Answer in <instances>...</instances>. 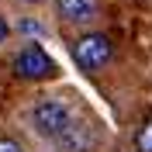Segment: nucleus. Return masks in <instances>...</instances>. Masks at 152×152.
<instances>
[{
	"instance_id": "obj_9",
	"label": "nucleus",
	"mask_w": 152,
	"mask_h": 152,
	"mask_svg": "<svg viewBox=\"0 0 152 152\" xmlns=\"http://www.w3.org/2000/svg\"><path fill=\"white\" fill-rule=\"evenodd\" d=\"M7 35H10V28H7V21L0 18V45H4V42H7Z\"/></svg>"
},
{
	"instance_id": "obj_1",
	"label": "nucleus",
	"mask_w": 152,
	"mask_h": 152,
	"mask_svg": "<svg viewBox=\"0 0 152 152\" xmlns=\"http://www.w3.org/2000/svg\"><path fill=\"white\" fill-rule=\"evenodd\" d=\"M73 59H76V66L83 69V73H100V69L114 59V42L104 31H90V35L76 38Z\"/></svg>"
},
{
	"instance_id": "obj_10",
	"label": "nucleus",
	"mask_w": 152,
	"mask_h": 152,
	"mask_svg": "<svg viewBox=\"0 0 152 152\" xmlns=\"http://www.w3.org/2000/svg\"><path fill=\"white\" fill-rule=\"evenodd\" d=\"M21 4H42V0H21Z\"/></svg>"
},
{
	"instance_id": "obj_5",
	"label": "nucleus",
	"mask_w": 152,
	"mask_h": 152,
	"mask_svg": "<svg viewBox=\"0 0 152 152\" xmlns=\"http://www.w3.org/2000/svg\"><path fill=\"white\" fill-rule=\"evenodd\" d=\"M56 10L66 24H86L100 14V0H56Z\"/></svg>"
},
{
	"instance_id": "obj_6",
	"label": "nucleus",
	"mask_w": 152,
	"mask_h": 152,
	"mask_svg": "<svg viewBox=\"0 0 152 152\" xmlns=\"http://www.w3.org/2000/svg\"><path fill=\"white\" fill-rule=\"evenodd\" d=\"M135 152H152V118L135 132Z\"/></svg>"
},
{
	"instance_id": "obj_4",
	"label": "nucleus",
	"mask_w": 152,
	"mask_h": 152,
	"mask_svg": "<svg viewBox=\"0 0 152 152\" xmlns=\"http://www.w3.org/2000/svg\"><path fill=\"white\" fill-rule=\"evenodd\" d=\"M56 142H59V152H90L97 142V128L94 121H73Z\"/></svg>"
},
{
	"instance_id": "obj_8",
	"label": "nucleus",
	"mask_w": 152,
	"mask_h": 152,
	"mask_svg": "<svg viewBox=\"0 0 152 152\" xmlns=\"http://www.w3.org/2000/svg\"><path fill=\"white\" fill-rule=\"evenodd\" d=\"M21 31L24 35H42V24L38 21H21Z\"/></svg>"
},
{
	"instance_id": "obj_7",
	"label": "nucleus",
	"mask_w": 152,
	"mask_h": 152,
	"mask_svg": "<svg viewBox=\"0 0 152 152\" xmlns=\"http://www.w3.org/2000/svg\"><path fill=\"white\" fill-rule=\"evenodd\" d=\"M0 152H24V149H21V145L14 142V138H7V135H0Z\"/></svg>"
},
{
	"instance_id": "obj_2",
	"label": "nucleus",
	"mask_w": 152,
	"mask_h": 152,
	"mask_svg": "<svg viewBox=\"0 0 152 152\" xmlns=\"http://www.w3.org/2000/svg\"><path fill=\"white\" fill-rule=\"evenodd\" d=\"M31 128H35L42 138H59V135L66 132L69 124H73V114H69V104L56 100V97H45V100H38L31 107Z\"/></svg>"
},
{
	"instance_id": "obj_3",
	"label": "nucleus",
	"mask_w": 152,
	"mask_h": 152,
	"mask_svg": "<svg viewBox=\"0 0 152 152\" xmlns=\"http://www.w3.org/2000/svg\"><path fill=\"white\" fill-rule=\"evenodd\" d=\"M14 73L21 76V80H52L56 76V62H52V56H48L42 45H24L14 56Z\"/></svg>"
}]
</instances>
